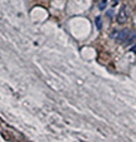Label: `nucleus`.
I'll list each match as a JSON object with an SVG mask.
<instances>
[{
  "label": "nucleus",
  "mask_w": 136,
  "mask_h": 142,
  "mask_svg": "<svg viewBox=\"0 0 136 142\" xmlns=\"http://www.w3.org/2000/svg\"><path fill=\"white\" fill-rule=\"evenodd\" d=\"M129 19V13L126 10V6H122L117 14V23L118 24H125Z\"/></svg>",
  "instance_id": "nucleus-1"
},
{
  "label": "nucleus",
  "mask_w": 136,
  "mask_h": 142,
  "mask_svg": "<svg viewBox=\"0 0 136 142\" xmlns=\"http://www.w3.org/2000/svg\"><path fill=\"white\" fill-rule=\"evenodd\" d=\"M130 35H131V32L129 29H124V30H121L116 34V40L120 42V43H126Z\"/></svg>",
  "instance_id": "nucleus-2"
},
{
  "label": "nucleus",
  "mask_w": 136,
  "mask_h": 142,
  "mask_svg": "<svg viewBox=\"0 0 136 142\" xmlns=\"http://www.w3.org/2000/svg\"><path fill=\"white\" fill-rule=\"evenodd\" d=\"M95 24H96V27H97V29H98V30L102 29V19H101V16H97V18L95 19Z\"/></svg>",
  "instance_id": "nucleus-3"
},
{
  "label": "nucleus",
  "mask_w": 136,
  "mask_h": 142,
  "mask_svg": "<svg viewBox=\"0 0 136 142\" xmlns=\"http://www.w3.org/2000/svg\"><path fill=\"white\" fill-rule=\"evenodd\" d=\"M106 3H107V0H101V3H100V10H103L106 8Z\"/></svg>",
  "instance_id": "nucleus-4"
},
{
  "label": "nucleus",
  "mask_w": 136,
  "mask_h": 142,
  "mask_svg": "<svg viewBox=\"0 0 136 142\" xmlns=\"http://www.w3.org/2000/svg\"><path fill=\"white\" fill-rule=\"evenodd\" d=\"M117 3H118V0H113V1H112V6H115Z\"/></svg>",
  "instance_id": "nucleus-5"
},
{
  "label": "nucleus",
  "mask_w": 136,
  "mask_h": 142,
  "mask_svg": "<svg viewBox=\"0 0 136 142\" xmlns=\"http://www.w3.org/2000/svg\"><path fill=\"white\" fill-rule=\"evenodd\" d=\"M132 52H136V45L134 47V48H132Z\"/></svg>",
  "instance_id": "nucleus-6"
}]
</instances>
